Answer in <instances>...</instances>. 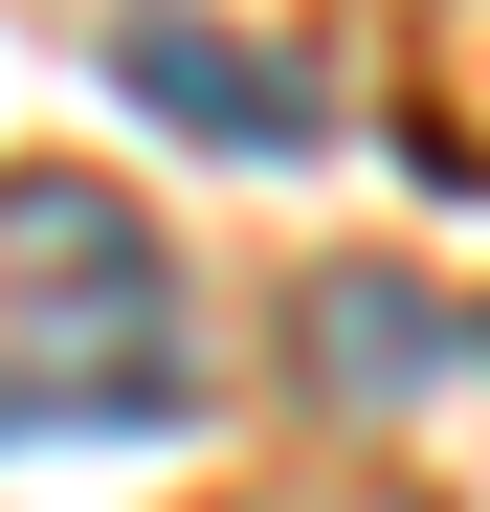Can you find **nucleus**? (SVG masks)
I'll return each mask as SVG.
<instances>
[{
  "instance_id": "nucleus-1",
  "label": "nucleus",
  "mask_w": 490,
  "mask_h": 512,
  "mask_svg": "<svg viewBox=\"0 0 490 512\" xmlns=\"http://www.w3.org/2000/svg\"><path fill=\"white\" fill-rule=\"evenodd\" d=\"M45 245V268H0V446H23V423H179V268H156L134 223H90L67 179H23L0 201Z\"/></svg>"
},
{
  "instance_id": "nucleus-2",
  "label": "nucleus",
  "mask_w": 490,
  "mask_h": 512,
  "mask_svg": "<svg viewBox=\"0 0 490 512\" xmlns=\"http://www.w3.org/2000/svg\"><path fill=\"white\" fill-rule=\"evenodd\" d=\"M112 67H134V90L179 112V134H223V156H268V134L312 112V90H268V67H245L223 23H179V0H134V23H112Z\"/></svg>"
}]
</instances>
